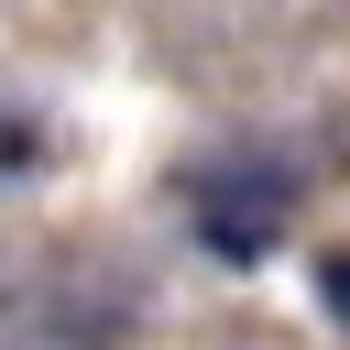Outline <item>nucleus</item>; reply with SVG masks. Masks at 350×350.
Returning <instances> with one entry per match:
<instances>
[{
	"instance_id": "f257e3e1",
	"label": "nucleus",
	"mask_w": 350,
	"mask_h": 350,
	"mask_svg": "<svg viewBox=\"0 0 350 350\" xmlns=\"http://www.w3.org/2000/svg\"><path fill=\"white\" fill-rule=\"evenodd\" d=\"M186 219L219 262H262L295 219V164H262V153H230V164H197L186 175Z\"/></svg>"
},
{
	"instance_id": "f03ea898",
	"label": "nucleus",
	"mask_w": 350,
	"mask_h": 350,
	"mask_svg": "<svg viewBox=\"0 0 350 350\" xmlns=\"http://www.w3.org/2000/svg\"><path fill=\"white\" fill-rule=\"evenodd\" d=\"M317 284H328V317L350 328V252H328V273H317Z\"/></svg>"
}]
</instances>
